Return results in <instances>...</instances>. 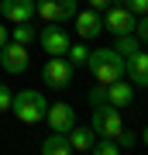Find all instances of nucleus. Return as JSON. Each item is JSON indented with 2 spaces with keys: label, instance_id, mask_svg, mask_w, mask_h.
<instances>
[{
  "label": "nucleus",
  "instance_id": "obj_20",
  "mask_svg": "<svg viewBox=\"0 0 148 155\" xmlns=\"http://www.w3.org/2000/svg\"><path fill=\"white\" fill-rule=\"evenodd\" d=\"M114 141H117V148H121V152H131L134 145H138V134H134V131H127V127H121V134H117Z\"/></svg>",
  "mask_w": 148,
  "mask_h": 155
},
{
  "label": "nucleus",
  "instance_id": "obj_18",
  "mask_svg": "<svg viewBox=\"0 0 148 155\" xmlns=\"http://www.w3.org/2000/svg\"><path fill=\"white\" fill-rule=\"evenodd\" d=\"M138 45H141V41H138V38H134V31H131V35H117L114 48L121 52V55H131V52H138Z\"/></svg>",
  "mask_w": 148,
  "mask_h": 155
},
{
  "label": "nucleus",
  "instance_id": "obj_15",
  "mask_svg": "<svg viewBox=\"0 0 148 155\" xmlns=\"http://www.w3.org/2000/svg\"><path fill=\"white\" fill-rule=\"evenodd\" d=\"M41 152L45 155H72V145L66 138V131H52L48 138L41 141Z\"/></svg>",
  "mask_w": 148,
  "mask_h": 155
},
{
  "label": "nucleus",
  "instance_id": "obj_14",
  "mask_svg": "<svg viewBox=\"0 0 148 155\" xmlns=\"http://www.w3.org/2000/svg\"><path fill=\"white\" fill-rule=\"evenodd\" d=\"M66 138H69V145H72V152H90L93 148V141H97V131L93 127H79V124H72L69 131H66Z\"/></svg>",
  "mask_w": 148,
  "mask_h": 155
},
{
  "label": "nucleus",
  "instance_id": "obj_21",
  "mask_svg": "<svg viewBox=\"0 0 148 155\" xmlns=\"http://www.w3.org/2000/svg\"><path fill=\"white\" fill-rule=\"evenodd\" d=\"M90 152H97V155H117L121 148H117L114 138H100V141H93V148H90Z\"/></svg>",
  "mask_w": 148,
  "mask_h": 155
},
{
  "label": "nucleus",
  "instance_id": "obj_6",
  "mask_svg": "<svg viewBox=\"0 0 148 155\" xmlns=\"http://www.w3.org/2000/svg\"><path fill=\"white\" fill-rule=\"evenodd\" d=\"M100 17H104V31H110L114 38H117V35H131V31H134V21H138L124 4L104 7V14H100Z\"/></svg>",
  "mask_w": 148,
  "mask_h": 155
},
{
  "label": "nucleus",
  "instance_id": "obj_16",
  "mask_svg": "<svg viewBox=\"0 0 148 155\" xmlns=\"http://www.w3.org/2000/svg\"><path fill=\"white\" fill-rule=\"evenodd\" d=\"M35 38H38V31L31 28V21H21V24H14V35H11V41H17V45H31Z\"/></svg>",
  "mask_w": 148,
  "mask_h": 155
},
{
  "label": "nucleus",
  "instance_id": "obj_26",
  "mask_svg": "<svg viewBox=\"0 0 148 155\" xmlns=\"http://www.w3.org/2000/svg\"><path fill=\"white\" fill-rule=\"evenodd\" d=\"M7 38H11V35H7V28H4V24H0V45H4Z\"/></svg>",
  "mask_w": 148,
  "mask_h": 155
},
{
  "label": "nucleus",
  "instance_id": "obj_23",
  "mask_svg": "<svg viewBox=\"0 0 148 155\" xmlns=\"http://www.w3.org/2000/svg\"><path fill=\"white\" fill-rule=\"evenodd\" d=\"M134 38L141 41V45H148V14H141L134 21Z\"/></svg>",
  "mask_w": 148,
  "mask_h": 155
},
{
  "label": "nucleus",
  "instance_id": "obj_22",
  "mask_svg": "<svg viewBox=\"0 0 148 155\" xmlns=\"http://www.w3.org/2000/svg\"><path fill=\"white\" fill-rule=\"evenodd\" d=\"M110 4H124L127 11L134 14V17H141V14H148V0H110Z\"/></svg>",
  "mask_w": 148,
  "mask_h": 155
},
{
  "label": "nucleus",
  "instance_id": "obj_25",
  "mask_svg": "<svg viewBox=\"0 0 148 155\" xmlns=\"http://www.w3.org/2000/svg\"><path fill=\"white\" fill-rule=\"evenodd\" d=\"M90 7H93V11H104V7H110V0H86Z\"/></svg>",
  "mask_w": 148,
  "mask_h": 155
},
{
  "label": "nucleus",
  "instance_id": "obj_17",
  "mask_svg": "<svg viewBox=\"0 0 148 155\" xmlns=\"http://www.w3.org/2000/svg\"><path fill=\"white\" fill-rule=\"evenodd\" d=\"M66 59L72 62V66H86V59H90V48H86V45H83V38H79V45H69V48H66Z\"/></svg>",
  "mask_w": 148,
  "mask_h": 155
},
{
  "label": "nucleus",
  "instance_id": "obj_2",
  "mask_svg": "<svg viewBox=\"0 0 148 155\" xmlns=\"http://www.w3.org/2000/svg\"><path fill=\"white\" fill-rule=\"evenodd\" d=\"M45 110H48V100H45V93H38V90H21V93H14V100H11V114L21 124H38L45 117Z\"/></svg>",
  "mask_w": 148,
  "mask_h": 155
},
{
  "label": "nucleus",
  "instance_id": "obj_5",
  "mask_svg": "<svg viewBox=\"0 0 148 155\" xmlns=\"http://www.w3.org/2000/svg\"><path fill=\"white\" fill-rule=\"evenodd\" d=\"M28 66H31V59H28V45H17L11 38L0 45V69H4V72L21 76V72H28Z\"/></svg>",
  "mask_w": 148,
  "mask_h": 155
},
{
  "label": "nucleus",
  "instance_id": "obj_9",
  "mask_svg": "<svg viewBox=\"0 0 148 155\" xmlns=\"http://www.w3.org/2000/svg\"><path fill=\"white\" fill-rule=\"evenodd\" d=\"M124 79H131L138 90H148V52H131L124 55Z\"/></svg>",
  "mask_w": 148,
  "mask_h": 155
},
{
  "label": "nucleus",
  "instance_id": "obj_12",
  "mask_svg": "<svg viewBox=\"0 0 148 155\" xmlns=\"http://www.w3.org/2000/svg\"><path fill=\"white\" fill-rule=\"evenodd\" d=\"M107 97H110V107H131L134 104V83L131 79H114V83H107Z\"/></svg>",
  "mask_w": 148,
  "mask_h": 155
},
{
  "label": "nucleus",
  "instance_id": "obj_11",
  "mask_svg": "<svg viewBox=\"0 0 148 155\" xmlns=\"http://www.w3.org/2000/svg\"><path fill=\"white\" fill-rule=\"evenodd\" d=\"M45 121H48L52 131H69V127L76 124V107L72 104H48Z\"/></svg>",
  "mask_w": 148,
  "mask_h": 155
},
{
  "label": "nucleus",
  "instance_id": "obj_10",
  "mask_svg": "<svg viewBox=\"0 0 148 155\" xmlns=\"http://www.w3.org/2000/svg\"><path fill=\"white\" fill-rule=\"evenodd\" d=\"M72 17H76V35L83 41H93V38L104 35V17H100V11L86 7V11H76Z\"/></svg>",
  "mask_w": 148,
  "mask_h": 155
},
{
  "label": "nucleus",
  "instance_id": "obj_8",
  "mask_svg": "<svg viewBox=\"0 0 148 155\" xmlns=\"http://www.w3.org/2000/svg\"><path fill=\"white\" fill-rule=\"evenodd\" d=\"M38 41H41V48L48 52V55H66V48H69V31L62 28V24H45V28L38 31Z\"/></svg>",
  "mask_w": 148,
  "mask_h": 155
},
{
  "label": "nucleus",
  "instance_id": "obj_19",
  "mask_svg": "<svg viewBox=\"0 0 148 155\" xmlns=\"http://www.w3.org/2000/svg\"><path fill=\"white\" fill-rule=\"evenodd\" d=\"M86 100H90L93 107H104V104H110V97H107V83H97V86L86 93Z\"/></svg>",
  "mask_w": 148,
  "mask_h": 155
},
{
  "label": "nucleus",
  "instance_id": "obj_13",
  "mask_svg": "<svg viewBox=\"0 0 148 155\" xmlns=\"http://www.w3.org/2000/svg\"><path fill=\"white\" fill-rule=\"evenodd\" d=\"M0 14L7 21H14V24L31 21L35 17V0H0Z\"/></svg>",
  "mask_w": 148,
  "mask_h": 155
},
{
  "label": "nucleus",
  "instance_id": "obj_7",
  "mask_svg": "<svg viewBox=\"0 0 148 155\" xmlns=\"http://www.w3.org/2000/svg\"><path fill=\"white\" fill-rule=\"evenodd\" d=\"M76 0H35V14L48 24H59V21H69L76 14Z\"/></svg>",
  "mask_w": 148,
  "mask_h": 155
},
{
  "label": "nucleus",
  "instance_id": "obj_24",
  "mask_svg": "<svg viewBox=\"0 0 148 155\" xmlns=\"http://www.w3.org/2000/svg\"><path fill=\"white\" fill-rule=\"evenodd\" d=\"M11 100H14L11 86H7V83H0V114H4V110H11Z\"/></svg>",
  "mask_w": 148,
  "mask_h": 155
},
{
  "label": "nucleus",
  "instance_id": "obj_4",
  "mask_svg": "<svg viewBox=\"0 0 148 155\" xmlns=\"http://www.w3.org/2000/svg\"><path fill=\"white\" fill-rule=\"evenodd\" d=\"M90 127L97 131V138H117V134H121V127H124V121H121V110H117V107H110V104H104V107H93Z\"/></svg>",
  "mask_w": 148,
  "mask_h": 155
},
{
  "label": "nucleus",
  "instance_id": "obj_1",
  "mask_svg": "<svg viewBox=\"0 0 148 155\" xmlns=\"http://www.w3.org/2000/svg\"><path fill=\"white\" fill-rule=\"evenodd\" d=\"M86 69L93 72L97 83H114V79L124 76V55L117 48H90Z\"/></svg>",
  "mask_w": 148,
  "mask_h": 155
},
{
  "label": "nucleus",
  "instance_id": "obj_27",
  "mask_svg": "<svg viewBox=\"0 0 148 155\" xmlns=\"http://www.w3.org/2000/svg\"><path fill=\"white\" fill-rule=\"evenodd\" d=\"M141 141H145V145H148V124H145V127H141Z\"/></svg>",
  "mask_w": 148,
  "mask_h": 155
},
{
  "label": "nucleus",
  "instance_id": "obj_3",
  "mask_svg": "<svg viewBox=\"0 0 148 155\" xmlns=\"http://www.w3.org/2000/svg\"><path fill=\"white\" fill-rule=\"evenodd\" d=\"M72 72H76V66L66 55H48V62L41 66V83L48 90H66L72 83Z\"/></svg>",
  "mask_w": 148,
  "mask_h": 155
}]
</instances>
